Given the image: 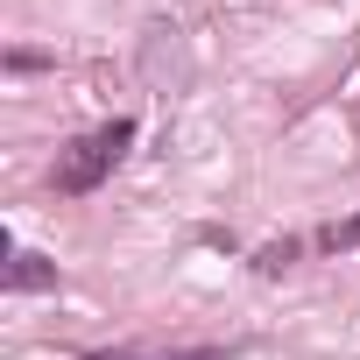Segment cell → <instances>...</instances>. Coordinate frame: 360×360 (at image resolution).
Segmentation results:
<instances>
[{
	"label": "cell",
	"instance_id": "obj_1",
	"mask_svg": "<svg viewBox=\"0 0 360 360\" xmlns=\"http://www.w3.org/2000/svg\"><path fill=\"white\" fill-rule=\"evenodd\" d=\"M127 148H134V120H127V113L106 120V127H92V134H78V141L57 155V169H50V191H64V198H92L106 176L120 169Z\"/></svg>",
	"mask_w": 360,
	"mask_h": 360
},
{
	"label": "cell",
	"instance_id": "obj_2",
	"mask_svg": "<svg viewBox=\"0 0 360 360\" xmlns=\"http://www.w3.org/2000/svg\"><path fill=\"white\" fill-rule=\"evenodd\" d=\"M8 290H15V297H22V290H57V269H50L43 255L15 248V262H8Z\"/></svg>",
	"mask_w": 360,
	"mask_h": 360
},
{
	"label": "cell",
	"instance_id": "obj_3",
	"mask_svg": "<svg viewBox=\"0 0 360 360\" xmlns=\"http://www.w3.org/2000/svg\"><path fill=\"white\" fill-rule=\"evenodd\" d=\"M85 360H226L219 346H176V353H134V346H120V353H85Z\"/></svg>",
	"mask_w": 360,
	"mask_h": 360
}]
</instances>
